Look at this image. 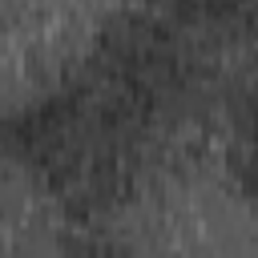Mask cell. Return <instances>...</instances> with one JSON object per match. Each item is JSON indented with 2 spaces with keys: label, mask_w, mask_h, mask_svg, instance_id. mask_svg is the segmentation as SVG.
Here are the masks:
<instances>
[{
  "label": "cell",
  "mask_w": 258,
  "mask_h": 258,
  "mask_svg": "<svg viewBox=\"0 0 258 258\" xmlns=\"http://www.w3.org/2000/svg\"><path fill=\"white\" fill-rule=\"evenodd\" d=\"M230 169L238 181V194L258 218V73L246 81L234 105L230 121Z\"/></svg>",
  "instance_id": "cell-2"
},
{
  "label": "cell",
  "mask_w": 258,
  "mask_h": 258,
  "mask_svg": "<svg viewBox=\"0 0 258 258\" xmlns=\"http://www.w3.org/2000/svg\"><path fill=\"white\" fill-rule=\"evenodd\" d=\"M161 8L198 32H234L258 24V0H161Z\"/></svg>",
  "instance_id": "cell-3"
},
{
  "label": "cell",
  "mask_w": 258,
  "mask_h": 258,
  "mask_svg": "<svg viewBox=\"0 0 258 258\" xmlns=\"http://www.w3.org/2000/svg\"><path fill=\"white\" fill-rule=\"evenodd\" d=\"M60 258H125V254L105 246V242H69L60 250Z\"/></svg>",
  "instance_id": "cell-4"
},
{
  "label": "cell",
  "mask_w": 258,
  "mask_h": 258,
  "mask_svg": "<svg viewBox=\"0 0 258 258\" xmlns=\"http://www.w3.org/2000/svg\"><path fill=\"white\" fill-rule=\"evenodd\" d=\"M202 89L198 28L165 8L121 12L73 69L8 117V149L60 210L109 214L145 185Z\"/></svg>",
  "instance_id": "cell-1"
}]
</instances>
